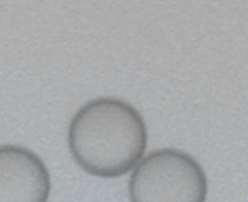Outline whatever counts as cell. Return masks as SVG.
Returning a JSON list of instances; mask_svg holds the SVG:
<instances>
[{"label":"cell","mask_w":248,"mask_h":202,"mask_svg":"<svg viewBox=\"0 0 248 202\" xmlns=\"http://www.w3.org/2000/svg\"><path fill=\"white\" fill-rule=\"evenodd\" d=\"M66 140L74 162L84 172L116 178L132 172L144 158L148 128L130 102L102 96L76 110Z\"/></svg>","instance_id":"cell-1"},{"label":"cell","mask_w":248,"mask_h":202,"mask_svg":"<svg viewBox=\"0 0 248 202\" xmlns=\"http://www.w3.org/2000/svg\"><path fill=\"white\" fill-rule=\"evenodd\" d=\"M208 180L200 162L176 148H158L140 160L128 182L130 202H206Z\"/></svg>","instance_id":"cell-2"},{"label":"cell","mask_w":248,"mask_h":202,"mask_svg":"<svg viewBox=\"0 0 248 202\" xmlns=\"http://www.w3.org/2000/svg\"><path fill=\"white\" fill-rule=\"evenodd\" d=\"M50 172L44 160L18 144L0 146V202H48Z\"/></svg>","instance_id":"cell-3"}]
</instances>
